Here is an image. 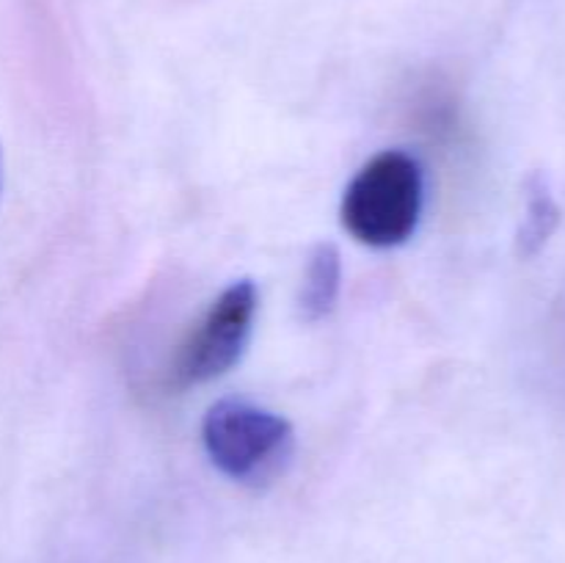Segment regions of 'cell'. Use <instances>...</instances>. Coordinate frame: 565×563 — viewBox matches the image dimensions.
Listing matches in <instances>:
<instances>
[{
  "instance_id": "1",
  "label": "cell",
  "mask_w": 565,
  "mask_h": 563,
  "mask_svg": "<svg viewBox=\"0 0 565 563\" xmlns=\"http://www.w3.org/2000/svg\"><path fill=\"white\" fill-rule=\"evenodd\" d=\"M425 177L417 160L386 149L359 169L342 196V226L373 248L401 246L423 215Z\"/></svg>"
},
{
  "instance_id": "2",
  "label": "cell",
  "mask_w": 565,
  "mask_h": 563,
  "mask_svg": "<svg viewBox=\"0 0 565 563\" xmlns=\"http://www.w3.org/2000/svg\"><path fill=\"white\" fill-rule=\"evenodd\" d=\"M202 442L210 461L246 486L279 478L296 453V431L281 414L237 397L213 403L204 414Z\"/></svg>"
},
{
  "instance_id": "3",
  "label": "cell",
  "mask_w": 565,
  "mask_h": 563,
  "mask_svg": "<svg viewBox=\"0 0 565 563\" xmlns=\"http://www.w3.org/2000/svg\"><path fill=\"white\" fill-rule=\"evenodd\" d=\"M259 296L252 279L232 282L213 304L202 323L191 331L177 357L174 375L180 384H207L224 375L252 340Z\"/></svg>"
},
{
  "instance_id": "4",
  "label": "cell",
  "mask_w": 565,
  "mask_h": 563,
  "mask_svg": "<svg viewBox=\"0 0 565 563\" xmlns=\"http://www.w3.org/2000/svg\"><path fill=\"white\" fill-rule=\"evenodd\" d=\"M342 282V257L334 243L323 241L312 248L303 270V285L298 293V315L307 323L329 318L340 298Z\"/></svg>"
},
{
  "instance_id": "5",
  "label": "cell",
  "mask_w": 565,
  "mask_h": 563,
  "mask_svg": "<svg viewBox=\"0 0 565 563\" xmlns=\"http://www.w3.org/2000/svg\"><path fill=\"white\" fill-rule=\"evenodd\" d=\"M561 204L552 196V185L541 171H533L527 180V208H524V221L516 235L519 257L530 259L552 241V235L561 226Z\"/></svg>"
}]
</instances>
